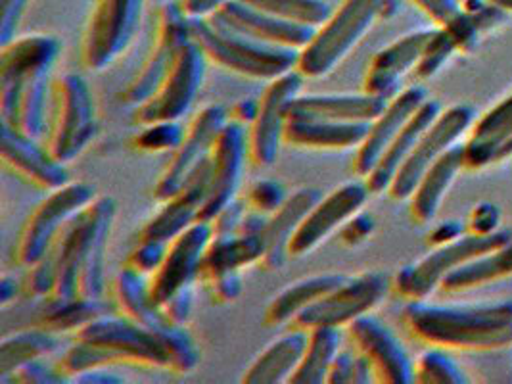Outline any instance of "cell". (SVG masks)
I'll list each match as a JSON object with an SVG mask.
<instances>
[{
  "label": "cell",
  "instance_id": "obj_9",
  "mask_svg": "<svg viewBox=\"0 0 512 384\" xmlns=\"http://www.w3.org/2000/svg\"><path fill=\"white\" fill-rule=\"evenodd\" d=\"M146 0H94L85 25L79 58L81 66L102 72L131 47Z\"/></svg>",
  "mask_w": 512,
  "mask_h": 384
},
{
  "label": "cell",
  "instance_id": "obj_56",
  "mask_svg": "<svg viewBox=\"0 0 512 384\" xmlns=\"http://www.w3.org/2000/svg\"><path fill=\"white\" fill-rule=\"evenodd\" d=\"M73 383L112 384V383H121V379H117V375H110V373H106V371H104V367H100V369H91V371H85V373H81V375H77V377H73Z\"/></svg>",
  "mask_w": 512,
  "mask_h": 384
},
{
  "label": "cell",
  "instance_id": "obj_52",
  "mask_svg": "<svg viewBox=\"0 0 512 384\" xmlns=\"http://www.w3.org/2000/svg\"><path fill=\"white\" fill-rule=\"evenodd\" d=\"M374 217L365 212H359L338 231V239L344 246H359L374 233Z\"/></svg>",
  "mask_w": 512,
  "mask_h": 384
},
{
  "label": "cell",
  "instance_id": "obj_11",
  "mask_svg": "<svg viewBox=\"0 0 512 384\" xmlns=\"http://www.w3.org/2000/svg\"><path fill=\"white\" fill-rule=\"evenodd\" d=\"M388 292V277L378 271H367L355 277H346L321 300L305 308L292 319L286 329L313 331L317 327L344 329L355 319L373 312Z\"/></svg>",
  "mask_w": 512,
  "mask_h": 384
},
{
  "label": "cell",
  "instance_id": "obj_23",
  "mask_svg": "<svg viewBox=\"0 0 512 384\" xmlns=\"http://www.w3.org/2000/svg\"><path fill=\"white\" fill-rule=\"evenodd\" d=\"M210 187V156L190 173L185 187L162 202L158 214L150 217L137 235V239L169 242L198 221Z\"/></svg>",
  "mask_w": 512,
  "mask_h": 384
},
{
  "label": "cell",
  "instance_id": "obj_32",
  "mask_svg": "<svg viewBox=\"0 0 512 384\" xmlns=\"http://www.w3.org/2000/svg\"><path fill=\"white\" fill-rule=\"evenodd\" d=\"M346 275L340 273H321L303 277L300 281L290 283L269 302L263 312L265 327H288L296 315L321 300L334 287H338Z\"/></svg>",
  "mask_w": 512,
  "mask_h": 384
},
{
  "label": "cell",
  "instance_id": "obj_29",
  "mask_svg": "<svg viewBox=\"0 0 512 384\" xmlns=\"http://www.w3.org/2000/svg\"><path fill=\"white\" fill-rule=\"evenodd\" d=\"M371 123L367 121L298 120L286 121L282 141L305 150H350L365 141Z\"/></svg>",
  "mask_w": 512,
  "mask_h": 384
},
{
  "label": "cell",
  "instance_id": "obj_1",
  "mask_svg": "<svg viewBox=\"0 0 512 384\" xmlns=\"http://www.w3.org/2000/svg\"><path fill=\"white\" fill-rule=\"evenodd\" d=\"M62 41L48 33L16 37L0 47V123L41 139L47 131L50 72Z\"/></svg>",
  "mask_w": 512,
  "mask_h": 384
},
{
  "label": "cell",
  "instance_id": "obj_38",
  "mask_svg": "<svg viewBox=\"0 0 512 384\" xmlns=\"http://www.w3.org/2000/svg\"><path fill=\"white\" fill-rule=\"evenodd\" d=\"M58 346L56 333L43 327L6 336L0 344V381L29 361L45 360L58 350Z\"/></svg>",
  "mask_w": 512,
  "mask_h": 384
},
{
  "label": "cell",
  "instance_id": "obj_43",
  "mask_svg": "<svg viewBox=\"0 0 512 384\" xmlns=\"http://www.w3.org/2000/svg\"><path fill=\"white\" fill-rule=\"evenodd\" d=\"M373 381L371 365L355 350H340L326 377V384H365Z\"/></svg>",
  "mask_w": 512,
  "mask_h": 384
},
{
  "label": "cell",
  "instance_id": "obj_2",
  "mask_svg": "<svg viewBox=\"0 0 512 384\" xmlns=\"http://www.w3.org/2000/svg\"><path fill=\"white\" fill-rule=\"evenodd\" d=\"M116 214L117 204L112 196H96L64 225L45 254L56 275L48 298H104L106 248Z\"/></svg>",
  "mask_w": 512,
  "mask_h": 384
},
{
  "label": "cell",
  "instance_id": "obj_19",
  "mask_svg": "<svg viewBox=\"0 0 512 384\" xmlns=\"http://www.w3.org/2000/svg\"><path fill=\"white\" fill-rule=\"evenodd\" d=\"M246 160V127L229 120L211 146L210 187L198 221L211 223L213 217L236 200Z\"/></svg>",
  "mask_w": 512,
  "mask_h": 384
},
{
  "label": "cell",
  "instance_id": "obj_50",
  "mask_svg": "<svg viewBox=\"0 0 512 384\" xmlns=\"http://www.w3.org/2000/svg\"><path fill=\"white\" fill-rule=\"evenodd\" d=\"M192 310H194V296H192V288H187L175 294L173 298H169L160 308V313L169 325L187 327L192 317Z\"/></svg>",
  "mask_w": 512,
  "mask_h": 384
},
{
  "label": "cell",
  "instance_id": "obj_40",
  "mask_svg": "<svg viewBox=\"0 0 512 384\" xmlns=\"http://www.w3.org/2000/svg\"><path fill=\"white\" fill-rule=\"evenodd\" d=\"M415 6H419L424 14H428L443 31L455 41L457 48H468L476 45L478 37V25L472 20V16L461 10L455 0H411Z\"/></svg>",
  "mask_w": 512,
  "mask_h": 384
},
{
  "label": "cell",
  "instance_id": "obj_26",
  "mask_svg": "<svg viewBox=\"0 0 512 384\" xmlns=\"http://www.w3.org/2000/svg\"><path fill=\"white\" fill-rule=\"evenodd\" d=\"M390 100L369 93H311L298 95L288 106V120L371 121Z\"/></svg>",
  "mask_w": 512,
  "mask_h": 384
},
{
  "label": "cell",
  "instance_id": "obj_55",
  "mask_svg": "<svg viewBox=\"0 0 512 384\" xmlns=\"http://www.w3.org/2000/svg\"><path fill=\"white\" fill-rule=\"evenodd\" d=\"M188 18H208L229 0H179Z\"/></svg>",
  "mask_w": 512,
  "mask_h": 384
},
{
  "label": "cell",
  "instance_id": "obj_57",
  "mask_svg": "<svg viewBox=\"0 0 512 384\" xmlns=\"http://www.w3.org/2000/svg\"><path fill=\"white\" fill-rule=\"evenodd\" d=\"M461 231H463V227L459 225V223H443L440 225L434 233H432V242H436V244H447V242H451V240L459 239L461 237Z\"/></svg>",
  "mask_w": 512,
  "mask_h": 384
},
{
  "label": "cell",
  "instance_id": "obj_5",
  "mask_svg": "<svg viewBox=\"0 0 512 384\" xmlns=\"http://www.w3.org/2000/svg\"><path fill=\"white\" fill-rule=\"evenodd\" d=\"M190 31L208 62L225 72L269 83L298 68L300 50L250 39L211 16L190 18Z\"/></svg>",
  "mask_w": 512,
  "mask_h": 384
},
{
  "label": "cell",
  "instance_id": "obj_41",
  "mask_svg": "<svg viewBox=\"0 0 512 384\" xmlns=\"http://www.w3.org/2000/svg\"><path fill=\"white\" fill-rule=\"evenodd\" d=\"M257 10L269 12L286 22L319 27L325 24L332 12L326 0H242Z\"/></svg>",
  "mask_w": 512,
  "mask_h": 384
},
{
  "label": "cell",
  "instance_id": "obj_6",
  "mask_svg": "<svg viewBox=\"0 0 512 384\" xmlns=\"http://www.w3.org/2000/svg\"><path fill=\"white\" fill-rule=\"evenodd\" d=\"M98 133L96 104L89 83L79 73L66 72L50 85L45 146L62 164L79 158Z\"/></svg>",
  "mask_w": 512,
  "mask_h": 384
},
{
  "label": "cell",
  "instance_id": "obj_31",
  "mask_svg": "<svg viewBox=\"0 0 512 384\" xmlns=\"http://www.w3.org/2000/svg\"><path fill=\"white\" fill-rule=\"evenodd\" d=\"M307 336V331L286 329V333L275 338L257 354L240 381L248 384L288 383L302 361Z\"/></svg>",
  "mask_w": 512,
  "mask_h": 384
},
{
  "label": "cell",
  "instance_id": "obj_35",
  "mask_svg": "<svg viewBox=\"0 0 512 384\" xmlns=\"http://www.w3.org/2000/svg\"><path fill=\"white\" fill-rule=\"evenodd\" d=\"M108 313V304L102 300L85 298H43L37 312L39 327L50 333H77L96 317Z\"/></svg>",
  "mask_w": 512,
  "mask_h": 384
},
{
  "label": "cell",
  "instance_id": "obj_37",
  "mask_svg": "<svg viewBox=\"0 0 512 384\" xmlns=\"http://www.w3.org/2000/svg\"><path fill=\"white\" fill-rule=\"evenodd\" d=\"M342 350L340 329L334 327H317L309 331L307 346L303 352L298 369L288 379L290 384L326 383L328 371L338 352Z\"/></svg>",
  "mask_w": 512,
  "mask_h": 384
},
{
  "label": "cell",
  "instance_id": "obj_51",
  "mask_svg": "<svg viewBox=\"0 0 512 384\" xmlns=\"http://www.w3.org/2000/svg\"><path fill=\"white\" fill-rule=\"evenodd\" d=\"M248 212V204L246 200H233L227 208H223L217 216L213 217L211 221V229H213V235L221 237V235H236L240 225H242V219Z\"/></svg>",
  "mask_w": 512,
  "mask_h": 384
},
{
  "label": "cell",
  "instance_id": "obj_17",
  "mask_svg": "<svg viewBox=\"0 0 512 384\" xmlns=\"http://www.w3.org/2000/svg\"><path fill=\"white\" fill-rule=\"evenodd\" d=\"M211 237V223L196 221L169 240L162 264L148 277V294L158 310L169 298L198 283V269Z\"/></svg>",
  "mask_w": 512,
  "mask_h": 384
},
{
  "label": "cell",
  "instance_id": "obj_3",
  "mask_svg": "<svg viewBox=\"0 0 512 384\" xmlns=\"http://www.w3.org/2000/svg\"><path fill=\"white\" fill-rule=\"evenodd\" d=\"M173 329L175 325H165L150 331L119 313L100 315L75 333V342L58 361V369L68 379L117 363L169 371V338Z\"/></svg>",
  "mask_w": 512,
  "mask_h": 384
},
{
  "label": "cell",
  "instance_id": "obj_4",
  "mask_svg": "<svg viewBox=\"0 0 512 384\" xmlns=\"http://www.w3.org/2000/svg\"><path fill=\"white\" fill-rule=\"evenodd\" d=\"M413 335L453 348H503L512 344V302L482 308H445L413 300L403 310Z\"/></svg>",
  "mask_w": 512,
  "mask_h": 384
},
{
  "label": "cell",
  "instance_id": "obj_25",
  "mask_svg": "<svg viewBox=\"0 0 512 384\" xmlns=\"http://www.w3.org/2000/svg\"><path fill=\"white\" fill-rule=\"evenodd\" d=\"M434 31L436 29H422L409 33L397 39L396 43L376 52L365 73L363 93L380 96L384 100H392L394 96L399 95L401 77L415 70Z\"/></svg>",
  "mask_w": 512,
  "mask_h": 384
},
{
  "label": "cell",
  "instance_id": "obj_24",
  "mask_svg": "<svg viewBox=\"0 0 512 384\" xmlns=\"http://www.w3.org/2000/svg\"><path fill=\"white\" fill-rule=\"evenodd\" d=\"M426 100V91L422 87H407L388 102V106L376 120L371 121V129L365 141L357 148L353 162V171L361 179H367V175L378 164L384 150L396 139L397 133L415 116V112Z\"/></svg>",
  "mask_w": 512,
  "mask_h": 384
},
{
  "label": "cell",
  "instance_id": "obj_42",
  "mask_svg": "<svg viewBox=\"0 0 512 384\" xmlns=\"http://www.w3.org/2000/svg\"><path fill=\"white\" fill-rule=\"evenodd\" d=\"M185 129L179 121H160L152 125L140 127L139 133L133 137V148L146 154H162L173 152L183 143Z\"/></svg>",
  "mask_w": 512,
  "mask_h": 384
},
{
  "label": "cell",
  "instance_id": "obj_21",
  "mask_svg": "<svg viewBox=\"0 0 512 384\" xmlns=\"http://www.w3.org/2000/svg\"><path fill=\"white\" fill-rule=\"evenodd\" d=\"M0 135L2 164L20 179L45 192L56 191L70 183L66 164L54 160L47 146L39 144V139L27 137L4 123H0Z\"/></svg>",
  "mask_w": 512,
  "mask_h": 384
},
{
  "label": "cell",
  "instance_id": "obj_46",
  "mask_svg": "<svg viewBox=\"0 0 512 384\" xmlns=\"http://www.w3.org/2000/svg\"><path fill=\"white\" fill-rule=\"evenodd\" d=\"M457 48L455 41L443 31L436 29L432 39L424 48L420 56L419 64L415 66V77L417 79H430L445 64V60L451 56V52Z\"/></svg>",
  "mask_w": 512,
  "mask_h": 384
},
{
  "label": "cell",
  "instance_id": "obj_49",
  "mask_svg": "<svg viewBox=\"0 0 512 384\" xmlns=\"http://www.w3.org/2000/svg\"><path fill=\"white\" fill-rule=\"evenodd\" d=\"M31 0H0V45L16 39Z\"/></svg>",
  "mask_w": 512,
  "mask_h": 384
},
{
  "label": "cell",
  "instance_id": "obj_18",
  "mask_svg": "<svg viewBox=\"0 0 512 384\" xmlns=\"http://www.w3.org/2000/svg\"><path fill=\"white\" fill-rule=\"evenodd\" d=\"M472 118H474V112L468 106H453L442 112L438 120L422 133L415 150L397 171L388 189L390 196L396 200L411 198L422 175L453 144L457 143V139L470 127Z\"/></svg>",
  "mask_w": 512,
  "mask_h": 384
},
{
  "label": "cell",
  "instance_id": "obj_58",
  "mask_svg": "<svg viewBox=\"0 0 512 384\" xmlns=\"http://www.w3.org/2000/svg\"><path fill=\"white\" fill-rule=\"evenodd\" d=\"M18 290H20V285H18L16 279L2 277V281H0V302H2V306H6L12 300H16Z\"/></svg>",
  "mask_w": 512,
  "mask_h": 384
},
{
  "label": "cell",
  "instance_id": "obj_12",
  "mask_svg": "<svg viewBox=\"0 0 512 384\" xmlns=\"http://www.w3.org/2000/svg\"><path fill=\"white\" fill-rule=\"evenodd\" d=\"M208 58L202 48L187 43L163 77L154 95L146 98L133 110V123L144 127L160 121H179L185 118L206 79Z\"/></svg>",
  "mask_w": 512,
  "mask_h": 384
},
{
  "label": "cell",
  "instance_id": "obj_34",
  "mask_svg": "<svg viewBox=\"0 0 512 384\" xmlns=\"http://www.w3.org/2000/svg\"><path fill=\"white\" fill-rule=\"evenodd\" d=\"M112 302L116 312L144 329L158 331L169 325L148 294V279L129 267H121L112 283Z\"/></svg>",
  "mask_w": 512,
  "mask_h": 384
},
{
  "label": "cell",
  "instance_id": "obj_59",
  "mask_svg": "<svg viewBox=\"0 0 512 384\" xmlns=\"http://www.w3.org/2000/svg\"><path fill=\"white\" fill-rule=\"evenodd\" d=\"M491 6H497L499 10H511L512 12V0H488Z\"/></svg>",
  "mask_w": 512,
  "mask_h": 384
},
{
  "label": "cell",
  "instance_id": "obj_45",
  "mask_svg": "<svg viewBox=\"0 0 512 384\" xmlns=\"http://www.w3.org/2000/svg\"><path fill=\"white\" fill-rule=\"evenodd\" d=\"M290 194L279 179H259L246 194V204L250 210L271 216L286 202Z\"/></svg>",
  "mask_w": 512,
  "mask_h": 384
},
{
  "label": "cell",
  "instance_id": "obj_47",
  "mask_svg": "<svg viewBox=\"0 0 512 384\" xmlns=\"http://www.w3.org/2000/svg\"><path fill=\"white\" fill-rule=\"evenodd\" d=\"M169 242H158V240L137 239V244L129 252L125 267L137 271L144 277H150L160 264H162L165 250Z\"/></svg>",
  "mask_w": 512,
  "mask_h": 384
},
{
  "label": "cell",
  "instance_id": "obj_20",
  "mask_svg": "<svg viewBox=\"0 0 512 384\" xmlns=\"http://www.w3.org/2000/svg\"><path fill=\"white\" fill-rule=\"evenodd\" d=\"M346 329L353 350L371 365L376 383L409 384L415 381V369L405 348L382 321L367 313Z\"/></svg>",
  "mask_w": 512,
  "mask_h": 384
},
{
  "label": "cell",
  "instance_id": "obj_15",
  "mask_svg": "<svg viewBox=\"0 0 512 384\" xmlns=\"http://www.w3.org/2000/svg\"><path fill=\"white\" fill-rule=\"evenodd\" d=\"M227 121L229 110L221 104H208L192 116L185 129L183 143L171 152L167 166L154 185L152 194L160 204L185 187L190 173L210 156L211 146Z\"/></svg>",
  "mask_w": 512,
  "mask_h": 384
},
{
  "label": "cell",
  "instance_id": "obj_44",
  "mask_svg": "<svg viewBox=\"0 0 512 384\" xmlns=\"http://www.w3.org/2000/svg\"><path fill=\"white\" fill-rule=\"evenodd\" d=\"M415 381L426 384L463 383V375L455 363L443 356L442 352H424L415 367Z\"/></svg>",
  "mask_w": 512,
  "mask_h": 384
},
{
  "label": "cell",
  "instance_id": "obj_36",
  "mask_svg": "<svg viewBox=\"0 0 512 384\" xmlns=\"http://www.w3.org/2000/svg\"><path fill=\"white\" fill-rule=\"evenodd\" d=\"M512 137V96L495 106L478 123L470 143L465 146L466 166H484L495 160L499 146Z\"/></svg>",
  "mask_w": 512,
  "mask_h": 384
},
{
  "label": "cell",
  "instance_id": "obj_8",
  "mask_svg": "<svg viewBox=\"0 0 512 384\" xmlns=\"http://www.w3.org/2000/svg\"><path fill=\"white\" fill-rule=\"evenodd\" d=\"M96 198L93 185L85 181H70L68 185L47 192L25 219L14 244V262L20 267H31L45 258L50 244L64 229L71 217L85 210Z\"/></svg>",
  "mask_w": 512,
  "mask_h": 384
},
{
  "label": "cell",
  "instance_id": "obj_28",
  "mask_svg": "<svg viewBox=\"0 0 512 384\" xmlns=\"http://www.w3.org/2000/svg\"><path fill=\"white\" fill-rule=\"evenodd\" d=\"M442 114V106L438 100H426L415 116L405 123V127L397 133L396 139L384 150L378 164L367 175L365 183L371 194H382L388 191L399 168L405 164V160L411 156L415 146L419 143L422 133L438 120Z\"/></svg>",
  "mask_w": 512,
  "mask_h": 384
},
{
  "label": "cell",
  "instance_id": "obj_14",
  "mask_svg": "<svg viewBox=\"0 0 512 384\" xmlns=\"http://www.w3.org/2000/svg\"><path fill=\"white\" fill-rule=\"evenodd\" d=\"M305 77L298 70L284 73L269 81L259 96V106L254 121L246 127L248 162L256 168H269L279 158L284 127L288 121V106L302 95Z\"/></svg>",
  "mask_w": 512,
  "mask_h": 384
},
{
  "label": "cell",
  "instance_id": "obj_39",
  "mask_svg": "<svg viewBox=\"0 0 512 384\" xmlns=\"http://www.w3.org/2000/svg\"><path fill=\"white\" fill-rule=\"evenodd\" d=\"M512 273V242L499 246L497 250L484 254L476 260L451 271L442 281L445 290H463V288L484 285L493 279L505 277Z\"/></svg>",
  "mask_w": 512,
  "mask_h": 384
},
{
  "label": "cell",
  "instance_id": "obj_22",
  "mask_svg": "<svg viewBox=\"0 0 512 384\" xmlns=\"http://www.w3.org/2000/svg\"><path fill=\"white\" fill-rule=\"evenodd\" d=\"M211 18L231 27L234 31L256 39L261 43L277 45V47L302 50L313 39L317 27L311 25L286 22L277 16L257 10L242 0H229L221 8H217Z\"/></svg>",
  "mask_w": 512,
  "mask_h": 384
},
{
  "label": "cell",
  "instance_id": "obj_10",
  "mask_svg": "<svg viewBox=\"0 0 512 384\" xmlns=\"http://www.w3.org/2000/svg\"><path fill=\"white\" fill-rule=\"evenodd\" d=\"M192 41L190 18L183 10L181 2H163L156 16V27L152 35V45L140 64L139 72L121 91L119 100L125 106L137 108L146 98L154 95L163 77L171 70L179 52Z\"/></svg>",
  "mask_w": 512,
  "mask_h": 384
},
{
  "label": "cell",
  "instance_id": "obj_16",
  "mask_svg": "<svg viewBox=\"0 0 512 384\" xmlns=\"http://www.w3.org/2000/svg\"><path fill=\"white\" fill-rule=\"evenodd\" d=\"M371 191L363 181H348L325 194L303 217L296 233L288 242V256L303 258L317 250L325 240L338 233L351 217L367 204Z\"/></svg>",
  "mask_w": 512,
  "mask_h": 384
},
{
  "label": "cell",
  "instance_id": "obj_54",
  "mask_svg": "<svg viewBox=\"0 0 512 384\" xmlns=\"http://www.w3.org/2000/svg\"><path fill=\"white\" fill-rule=\"evenodd\" d=\"M257 106H259V98H242L231 106L229 120L240 123L242 127H248L256 118Z\"/></svg>",
  "mask_w": 512,
  "mask_h": 384
},
{
  "label": "cell",
  "instance_id": "obj_53",
  "mask_svg": "<svg viewBox=\"0 0 512 384\" xmlns=\"http://www.w3.org/2000/svg\"><path fill=\"white\" fill-rule=\"evenodd\" d=\"M206 288H208L210 298L215 304H233L244 292L242 273H233V275L221 277V279L210 283Z\"/></svg>",
  "mask_w": 512,
  "mask_h": 384
},
{
  "label": "cell",
  "instance_id": "obj_13",
  "mask_svg": "<svg viewBox=\"0 0 512 384\" xmlns=\"http://www.w3.org/2000/svg\"><path fill=\"white\" fill-rule=\"evenodd\" d=\"M509 242L507 233H480L451 240L397 273V292L409 300H424L457 267L497 250Z\"/></svg>",
  "mask_w": 512,
  "mask_h": 384
},
{
  "label": "cell",
  "instance_id": "obj_48",
  "mask_svg": "<svg viewBox=\"0 0 512 384\" xmlns=\"http://www.w3.org/2000/svg\"><path fill=\"white\" fill-rule=\"evenodd\" d=\"M70 379L56 367H50L45 360L29 361L10 373L2 383L18 384H60L68 383Z\"/></svg>",
  "mask_w": 512,
  "mask_h": 384
},
{
  "label": "cell",
  "instance_id": "obj_33",
  "mask_svg": "<svg viewBox=\"0 0 512 384\" xmlns=\"http://www.w3.org/2000/svg\"><path fill=\"white\" fill-rule=\"evenodd\" d=\"M465 166V146H451L443 156H440L428 171L422 175L415 192L411 194V214L420 221H432L447 187L451 185L457 171Z\"/></svg>",
  "mask_w": 512,
  "mask_h": 384
},
{
  "label": "cell",
  "instance_id": "obj_30",
  "mask_svg": "<svg viewBox=\"0 0 512 384\" xmlns=\"http://www.w3.org/2000/svg\"><path fill=\"white\" fill-rule=\"evenodd\" d=\"M261 235H213L198 269V283L208 287L213 281L242 273L250 265H259L263 256Z\"/></svg>",
  "mask_w": 512,
  "mask_h": 384
},
{
  "label": "cell",
  "instance_id": "obj_27",
  "mask_svg": "<svg viewBox=\"0 0 512 384\" xmlns=\"http://www.w3.org/2000/svg\"><path fill=\"white\" fill-rule=\"evenodd\" d=\"M323 198V192L313 187H303L292 192L286 202L280 206L275 214L267 217L265 229L261 233L263 239V256L259 267L265 271H277L286 264L288 256V242L296 233L298 225L302 223L303 217L309 214V210Z\"/></svg>",
  "mask_w": 512,
  "mask_h": 384
},
{
  "label": "cell",
  "instance_id": "obj_7",
  "mask_svg": "<svg viewBox=\"0 0 512 384\" xmlns=\"http://www.w3.org/2000/svg\"><path fill=\"white\" fill-rule=\"evenodd\" d=\"M386 0H342L319 25L307 47L300 50L298 72L321 79L332 72L380 18Z\"/></svg>",
  "mask_w": 512,
  "mask_h": 384
}]
</instances>
